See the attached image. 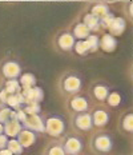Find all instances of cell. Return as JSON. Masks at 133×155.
<instances>
[{
    "mask_svg": "<svg viewBox=\"0 0 133 155\" xmlns=\"http://www.w3.org/2000/svg\"><path fill=\"white\" fill-rule=\"evenodd\" d=\"M83 88V80L77 74L67 72L60 80V90L68 95H77Z\"/></svg>",
    "mask_w": 133,
    "mask_h": 155,
    "instance_id": "obj_1",
    "label": "cell"
},
{
    "mask_svg": "<svg viewBox=\"0 0 133 155\" xmlns=\"http://www.w3.org/2000/svg\"><path fill=\"white\" fill-rule=\"evenodd\" d=\"M92 150L97 154H108L111 153L113 148V139L112 135L106 134V132H97L92 137L90 142Z\"/></svg>",
    "mask_w": 133,
    "mask_h": 155,
    "instance_id": "obj_2",
    "label": "cell"
},
{
    "mask_svg": "<svg viewBox=\"0 0 133 155\" xmlns=\"http://www.w3.org/2000/svg\"><path fill=\"white\" fill-rule=\"evenodd\" d=\"M65 131V122L59 115H49L44 119V132L51 137H61Z\"/></svg>",
    "mask_w": 133,
    "mask_h": 155,
    "instance_id": "obj_3",
    "label": "cell"
},
{
    "mask_svg": "<svg viewBox=\"0 0 133 155\" xmlns=\"http://www.w3.org/2000/svg\"><path fill=\"white\" fill-rule=\"evenodd\" d=\"M61 142V146L64 148V153L65 155H79L83 151L84 143L80 137H76V135H67L64 137Z\"/></svg>",
    "mask_w": 133,
    "mask_h": 155,
    "instance_id": "obj_4",
    "label": "cell"
},
{
    "mask_svg": "<svg viewBox=\"0 0 133 155\" xmlns=\"http://www.w3.org/2000/svg\"><path fill=\"white\" fill-rule=\"evenodd\" d=\"M0 74L7 80L17 79L21 75V66L16 60H5L0 66Z\"/></svg>",
    "mask_w": 133,
    "mask_h": 155,
    "instance_id": "obj_5",
    "label": "cell"
},
{
    "mask_svg": "<svg viewBox=\"0 0 133 155\" xmlns=\"http://www.w3.org/2000/svg\"><path fill=\"white\" fill-rule=\"evenodd\" d=\"M23 128H27L33 132H44V119L39 114H31L27 115L21 120Z\"/></svg>",
    "mask_w": 133,
    "mask_h": 155,
    "instance_id": "obj_6",
    "label": "cell"
},
{
    "mask_svg": "<svg viewBox=\"0 0 133 155\" xmlns=\"http://www.w3.org/2000/svg\"><path fill=\"white\" fill-rule=\"evenodd\" d=\"M72 124L76 130L88 132L93 128L92 118H90L89 112H80V114H74L72 116Z\"/></svg>",
    "mask_w": 133,
    "mask_h": 155,
    "instance_id": "obj_7",
    "label": "cell"
},
{
    "mask_svg": "<svg viewBox=\"0 0 133 155\" xmlns=\"http://www.w3.org/2000/svg\"><path fill=\"white\" fill-rule=\"evenodd\" d=\"M68 106L72 110L74 114H80V112H88L89 110V102L85 96L83 95H72L68 102Z\"/></svg>",
    "mask_w": 133,
    "mask_h": 155,
    "instance_id": "obj_8",
    "label": "cell"
},
{
    "mask_svg": "<svg viewBox=\"0 0 133 155\" xmlns=\"http://www.w3.org/2000/svg\"><path fill=\"white\" fill-rule=\"evenodd\" d=\"M21 95L24 98V104H27V103H39L40 104V102L44 98L43 90L37 86L28 88V90H21Z\"/></svg>",
    "mask_w": 133,
    "mask_h": 155,
    "instance_id": "obj_9",
    "label": "cell"
},
{
    "mask_svg": "<svg viewBox=\"0 0 133 155\" xmlns=\"http://www.w3.org/2000/svg\"><path fill=\"white\" fill-rule=\"evenodd\" d=\"M74 43H76V40H74V38L72 36V34H71V32H68V31L61 32L59 36L56 38V44H57V47H59L61 51H71V50H73Z\"/></svg>",
    "mask_w": 133,
    "mask_h": 155,
    "instance_id": "obj_10",
    "label": "cell"
},
{
    "mask_svg": "<svg viewBox=\"0 0 133 155\" xmlns=\"http://www.w3.org/2000/svg\"><path fill=\"white\" fill-rule=\"evenodd\" d=\"M36 139H37L36 132H33L31 130H27V128H23V130L17 134V137H16V140L21 144L23 148L31 147L32 144H35Z\"/></svg>",
    "mask_w": 133,
    "mask_h": 155,
    "instance_id": "obj_11",
    "label": "cell"
},
{
    "mask_svg": "<svg viewBox=\"0 0 133 155\" xmlns=\"http://www.w3.org/2000/svg\"><path fill=\"white\" fill-rule=\"evenodd\" d=\"M90 118H92V124L93 126H96V127H104V126L108 124L111 116H109L106 110L97 108L90 114Z\"/></svg>",
    "mask_w": 133,
    "mask_h": 155,
    "instance_id": "obj_12",
    "label": "cell"
},
{
    "mask_svg": "<svg viewBox=\"0 0 133 155\" xmlns=\"http://www.w3.org/2000/svg\"><path fill=\"white\" fill-rule=\"evenodd\" d=\"M23 130V126L19 120H9L7 123L3 124V134L7 138H16L17 134Z\"/></svg>",
    "mask_w": 133,
    "mask_h": 155,
    "instance_id": "obj_13",
    "label": "cell"
},
{
    "mask_svg": "<svg viewBox=\"0 0 133 155\" xmlns=\"http://www.w3.org/2000/svg\"><path fill=\"white\" fill-rule=\"evenodd\" d=\"M117 47V40L111 34H104L101 39H99V48L105 52H113Z\"/></svg>",
    "mask_w": 133,
    "mask_h": 155,
    "instance_id": "obj_14",
    "label": "cell"
},
{
    "mask_svg": "<svg viewBox=\"0 0 133 155\" xmlns=\"http://www.w3.org/2000/svg\"><path fill=\"white\" fill-rule=\"evenodd\" d=\"M125 27H126V23H125L124 19L122 18H115L113 21L111 23V25L108 27V30H109V34H111L112 36H119V35L124 34Z\"/></svg>",
    "mask_w": 133,
    "mask_h": 155,
    "instance_id": "obj_15",
    "label": "cell"
},
{
    "mask_svg": "<svg viewBox=\"0 0 133 155\" xmlns=\"http://www.w3.org/2000/svg\"><path fill=\"white\" fill-rule=\"evenodd\" d=\"M9 120H17V114L8 106H2L0 107V123L4 124Z\"/></svg>",
    "mask_w": 133,
    "mask_h": 155,
    "instance_id": "obj_16",
    "label": "cell"
},
{
    "mask_svg": "<svg viewBox=\"0 0 133 155\" xmlns=\"http://www.w3.org/2000/svg\"><path fill=\"white\" fill-rule=\"evenodd\" d=\"M19 84H20L21 90H28L32 87L36 86V76L31 72H25L20 75V80H19Z\"/></svg>",
    "mask_w": 133,
    "mask_h": 155,
    "instance_id": "obj_17",
    "label": "cell"
},
{
    "mask_svg": "<svg viewBox=\"0 0 133 155\" xmlns=\"http://www.w3.org/2000/svg\"><path fill=\"white\" fill-rule=\"evenodd\" d=\"M89 35H90V31L83 23L74 24L73 31H72V36L74 38V40H85Z\"/></svg>",
    "mask_w": 133,
    "mask_h": 155,
    "instance_id": "obj_18",
    "label": "cell"
},
{
    "mask_svg": "<svg viewBox=\"0 0 133 155\" xmlns=\"http://www.w3.org/2000/svg\"><path fill=\"white\" fill-rule=\"evenodd\" d=\"M92 94H93V96H95L97 101L104 102L106 99V96H108V94H109V87L103 84V83H97V84L93 86Z\"/></svg>",
    "mask_w": 133,
    "mask_h": 155,
    "instance_id": "obj_19",
    "label": "cell"
},
{
    "mask_svg": "<svg viewBox=\"0 0 133 155\" xmlns=\"http://www.w3.org/2000/svg\"><path fill=\"white\" fill-rule=\"evenodd\" d=\"M111 9H109V5L105 4V3H97L92 7L89 14H92L93 16H96L97 19H101L103 16H105L106 14H109Z\"/></svg>",
    "mask_w": 133,
    "mask_h": 155,
    "instance_id": "obj_20",
    "label": "cell"
},
{
    "mask_svg": "<svg viewBox=\"0 0 133 155\" xmlns=\"http://www.w3.org/2000/svg\"><path fill=\"white\" fill-rule=\"evenodd\" d=\"M44 155H65L64 148L61 146V142L55 140V142H52V143H49L47 146V148H45Z\"/></svg>",
    "mask_w": 133,
    "mask_h": 155,
    "instance_id": "obj_21",
    "label": "cell"
},
{
    "mask_svg": "<svg viewBox=\"0 0 133 155\" xmlns=\"http://www.w3.org/2000/svg\"><path fill=\"white\" fill-rule=\"evenodd\" d=\"M83 24L88 28L89 31H97L100 28L99 25V19L96 16H93L92 14H87L84 16V20H83Z\"/></svg>",
    "mask_w": 133,
    "mask_h": 155,
    "instance_id": "obj_22",
    "label": "cell"
},
{
    "mask_svg": "<svg viewBox=\"0 0 133 155\" xmlns=\"http://www.w3.org/2000/svg\"><path fill=\"white\" fill-rule=\"evenodd\" d=\"M7 150L11 153L12 155H21L24 148L21 147V144L16 140V138L14 139H8V143H7Z\"/></svg>",
    "mask_w": 133,
    "mask_h": 155,
    "instance_id": "obj_23",
    "label": "cell"
},
{
    "mask_svg": "<svg viewBox=\"0 0 133 155\" xmlns=\"http://www.w3.org/2000/svg\"><path fill=\"white\" fill-rule=\"evenodd\" d=\"M3 87H4L5 91H7L8 94H11V95H14V94H17V92L21 91V87H20V84H19V80L17 79L7 80Z\"/></svg>",
    "mask_w": 133,
    "mask_h": 155,
    "instance_id": "obj_24",
    "label": "cell"
},
{
    "mask_svg": "<svg viewBox=\"0 0 133 155\" xmlns=\"http://www.w3.org/2000/svg\"><path fill=\"white\" fill-rule=\"evenodd\" d=\"M85 41H87L89 52H96V51L99 50V36H97V35L90 34L89 36L85 39Z\"/></svg>",
    "mask_w": 133,
    "mask_h": 155,
    "instance_id": "obj_25",
    "label": "cell"
},
{
    "mask_svg": "<svg viewBox=\"0 0 133 155\" xmlns=\"http://www.w3.org/2000/svg\"><path fill=\"white\" fill-rule=\"evenodd\" d=\"M121 127H122V130L126 131V132H132L133 131V114L132 112H128V114L122 118Z\"/></svg>",
    "mask_w": 133,
    "mask_h": 155,
    "instance_id": "obj_26",
    "label": "cell"
},
{
    "mask_svg": "<svg viewBox=\"0 0 133 155\" xmlns=\"http://www.w3.org/2000/svg\"><path fill=\"white\" fill-rule=\"evenodd\" d=\"M21 110L24 111V114L31 115V114H40L41 107L39 103H27V104L23 106Z\"/></svg>",
    "mask_w": 133,
    "mask_h": 155,
    "instance_id": "obj_27",
    "label": "cell"
},
{
    "mask_svg": "<svg viewBox=\"0 0 133 155\" xmlns=\"http://www.w3.org/2000/svg\"><path fill=\"white\" fill-rule=\"evenodd\" d=\"M73 48H74V52H76L77 55H81V56L89 54V50H88V46H87L85 40H76Z\"/></svg>",
    "mask_w": 133,
    "mask_h": 155,
    "instance_id": "obj_28",
    "label": "cell"
},
{
    "mask_svg": "<svg viewBox=\"0 0 133 155\" xmlns=\"http://www.w3.org/2000/svg\"><path fill=\"white\" fill-rule=\"evenodd\" d=\"M105 101L108 102L109 106H112V107H116V106H119L120 102H121V95H120L119 92H109Z\"/></svg>",
    "mask_w": 133,
    "mask_h": 155,
    "instance_id": "obj_29",
    "label": "cell"
},
{
    "mask_svg": "<svg viewBox=\"0 0 133 155\" xmlns=\"http://www.w3.org/2000/svg\"><path fill=\"white\" fill-rule=\"evenodd\" d=\"M113 19H115V15H113L112 12H109V14H106L105 16H103L101 19H99V25L103 28H108L113 21Z\"/></svg>",
    "mask_w": 133,
    "mask_h": 155,
    "instance_id": "obj_30",
    "label": "cell"
},
{
    "mask_svg": "<svg viewBox=\"0 0 133 155\" xmlns=\"http://www.w3.org/2000/svg\"><path fill=\"white\" fill-rule=\"evenodd\" d=\"M9 96H11V94H8L5 91L4 87H2V88H0V103H2L3 106L7 104V101H8Z\"/></svg>",
    "mask_w": 133,
    "mask_h": 155,
    "instance_id": "obj_31",
    "label": "cell"
},
{
    "mask_svg": "<svg viewBox=\"0 0 133 155\" xmlns=\"http://www.w3.org/2000/svg\"><path fill=\"white\" fill-rule=\"evenodd\" d=\"M8 139L4 134H0V150H4V148H7V143H8Z\"/></svg>",
    "mask_w": 133,
    "mask_h": 155,
    "instance_id": "obj_32",
    "label": "cell"
},
{
    "mask_svg": "<svg viewBox=\"0 0 133 155\" xmlns=\"http://www.w3.org/2000/svg\"><path fill=\"white\" fill-rule=\"evenodd\" d=\"M132 7H133V4H132V3H128V4H126V8H125V11H126V16H128V18H132V16H133Z\"/></svg>",
    "mask_w": 133,
    "mask_h": 155,
    "instance_id": "obj_33",
    "label": "cell"
},
{
    "mask_svg": "<svg viewBox=\"0 0 133 155\" xmlns=\"http://www.w3.org/2000/svg\"><path fill=\"white\" fill-rule=\"evenodd\" d=\"M0 155H12L7 148H4V150H0Z\"/></svg>",
    "mask_w": 133,
    "mask_h": 155,
    "instance_id": "obj_34",
    "label": "cell"
},
{
    "mask_svg": "<svg viewBox=\"0 0 133 155\" xmlns=\"http://www.w3.org/2000/svg\"><path fill=\"white\" fill-rule=\"evenodd\" d=\"M0 134H3V124L0 123Z\"/></svg>",
    "mask_w": 133,
    "mask_h": 155,
    "instance_id": "obj_35",
    "label": "cell"
}]
</instances>
